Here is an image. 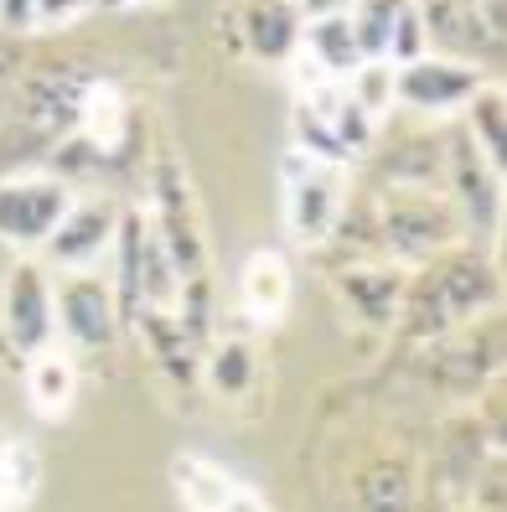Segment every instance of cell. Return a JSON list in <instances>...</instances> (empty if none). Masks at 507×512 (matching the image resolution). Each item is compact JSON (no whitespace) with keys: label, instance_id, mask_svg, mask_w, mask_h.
<instances>
[{"label":"cell","instance_id":"cell-1","mask_svg":"<svg viewBox=\"0 0 507 512\" xmlns=\"http://www.w3.org/2000/svg\"><path fill=\"white\" fill-rule=\"evenodd\" d=\"M285 228L301 249L326 244V233L342 218V176L337 161H316L306 150L285 156Z\"/></svg>","mask_w":507,"mask_h":512},{"label":"cell","instance_id":"cell-2","mask_svg":"<svg viewBox=\"0 0 507 512\" xmlns=\"http://www.w3.org/2000/svg\"><path fill=\"white\" fill-rule=\"evenodd\" d=\"M73 192L57 176H11L0 182V238L11 244H47V233L63 223Z\"/></svg>","mask_w":507,"mask_h":512},{"label":"cell","instance_id":"cell-3","mask_svg":"<svg viewBox=\"0 0 507 512\" xmlns=\"http://www.w3.org/2000/svg\"><path fill=\"white\" fill-rule=\"evenodd\" d=\"M476 88H482V73L476 68H461L451 57H414L394 73V104H409L420 114H451L461 109Z\"/></svg>","mask_w":507,"mask_h":512},{"label":"cell","instance_id":"cell-4","mask_svg":"<svg viewBox=\"0 0 507 512\" xmlns=\"http://www.w3.org/2000/svg\"><path fill=\"white\" fill-rule=\"evenodd\" d=\"M0 321H6V342L21 352V357H32L52 342V285L37 264H16L11 269V280H6V306H0Z\"/></svg>","mask_w":507,"mask_h":512},{"label":"cell","instance_id":"cell-5","mask_svg":"<svg viewBox=\"0 0 507 512\" xmlns=\"http://www.w3.org/2000/svg\"><path fill=\"white\" fill-rule=\"evenodd\" d=\"M52 321L68 331L78 347H104L114 337V295L99 275H73L52 295Z\"/></svg>","mask_w":507,"mask_h":512},{"label":"cell","instance_id":"cell-6","mask_svg":"<svg viewBox=\"0 0 507 512\" xmlns=\"http://www.w3.org/2000/svg\"><path fill=\"white\" fill-rule=\"evenodd\" d=\"M109 244H114V213H109V207H94V202L68 207L63 223L47 233V254L57 264H68V269L94 264Z\"/></svg>","mask_w":507,"mask_h":512},{"label":"cell","instance_id":"cell-7","mask_svg":"<svg viewBox=\"0 0 507 512\" xmlns=\"http://www.w3.org/2000/svg\"><path fill=\"white\" fill-rule=\"evenodd\" d=\"M301 26H306V11L295 0H249L244 11V42L254 57L264 63H285L301 42Z\"/></svg>","mask_w":507,"mask_h":512},{"label":"cell","instance_id":"cell-8","mask_svg":"<svg viewBox=\"0 0 507 512\" xmlns=\"http://www.w3.org/2000/svg\"><path fill=\"white\" fill-rule=\"evenodd\" d=\"M238 295H244V311L254 321H275L290 306V264L275 249H259L244 264V285H238Z\"/></svg>","mask_w":507,"mask_h":512},{"label":"cell","instance_id":"cell-9","mask_svg":"<svg viewBox=\"0 0 507 512\" xmlns=\"http://www.w3.org/2000/svg\"><path fill=\"white\" fill-rule=\"evenodd\" d=\"M301 47H306L332 78H347L357 63H363V52H357V42H352V26H347V11L306 16V26H301Z\"/></svg>","mask_w":507,"mask_h":512},{"label":"cell","instance_id":"cell-10","mask_svg":"<svg viewBox=\"0 0 507 512\" xmlns=\"http://www.w3.org/2000/svg\"><path fill=\"white\" fill-rule=\"evenodd\" d=\"M26 399L47 419H57L73 404V363L63 352H47V347L32 352V363H26Z\"/></svg>","mask_w":507,"mask_h":512},{"label":"cell","instance_id":"cell-11","mask_svg":"<svg viewBox=\"0 0 507 512\" xmlns=\"http://www.w3.org/2000/svg\"><path fill=\"white\" fill-rule=\"evenodd\" d=\"M73 125H83V135L99 150L119 145V135H125V94H119L114 83H83Z\"/></svg>","mask_w":507,"mask_h":512},{"label":"cell","instance_id":"cell-12","mask_svg":"<svg viewBox=\"0 0 507 512\" xmlns=\"http://www.w3.org/2000/svg\"><path fill=\"white\" fill-rule=\"evenodd\" d=\"M171 481H176V492H182V502L192 512H223L228 492H233V476L218 471L213 461H197V456H182L171 466Z\"/></svg>","mask_w":507,"mask_h":512},{"label":"cell","instance_id":"cell-13","mask_svg":"<svg viewBox=\"0 0 507 512\" xmlns=\"http://www.w3.org/2000/svg\"><path fill=\"white\" fill-rule=\"evenodd\" d=\"M399 11H404V0H352L347 6V26H352V42L363 52V63L368 57H383Z\"/></svg>","mask_w":507,"mask_h":512},{"label":"cell","instance_id":"cell-14","mask_svg":"<svg viewBox=\"0 0 507 512\" xmlns=\"http://www.w3.org/2000/svg\"><path fill=\"white\" fill-rule=\"evenodd\" d=\"M466 104H471L476 150H482V161H487L492 171H502V88H497V83H482Z\"/></svg>","mask_w":507,"mask_h":512},{"label":"cell","instance_id":"cell-15","mask_svg":"<svg viewBox=\"0 0 507 512\" xmlns=\"http://www.w3.org/2000/svg\"><path fill=\"white\" fill-rule=\"evenodd\" d=\"M430 47V21L420 11V0H404V11L394 16V32H389V47H383V57H394V63H414V57H425Z\"/></svg>","mask_w":507,"mask_h":512},{"label":"cell","instance_id":"cell-16","mask_svg":"<svg viewBox=\"0 0 507 512\" xmlns=\"http://www.w3.org/2000/svg\"><path fill=\"white\" fill-rule=\"evenodd\" d=\"M37 487V456L26 445L0 450V507H21Z\"/></svg>","mask_w":507,"mask_h":512},{"label":"cell","instance_id":"cell-17","mask_svg":"<svg viewBox=\"0 0 507 512\" xmlns=\"http://www.w3.org/2000/svg\"><path fill=\"white\" fill-rule=\"evenodd\" d=\"M207 378H213V388L223 399H238L249 388V378H254V352L244 347V342H223L218 352H213V368H207Z\"/></svg>","mask_w":507,"mask_h":512},{"label":"cell","instance_id":"cell-18","mask_svg":"<svg viewBox=\"0 0 507 512\" xmlns=\"http://www.w3.org/2000/svg\"><path fill=\"white\" fill-rule=\"evenodd\" d=\"M0 26H6V32L37 26V0H0Z\"/></svg>","mask_w":507,"mask_h":512},{"label":"cell","instance_id":"cell-19","mask_svg":"<svg viewBox=\"0 0 507 512\" xmlns=\"http://www.w3.org/2000/svg\"><path fill=\"white\" fill-rule=\"evenodd\" d=\"M223 512H270V507H264V497H259L254 487H238V481H233V492H228Z\"/></svg>","mask_w":507,"mask_h":512},{"label":"cell","instance_id":"cell-20","mask_svg":"<svg viewBox=\"0 0 507 512\" xmlns=\"http://www.w3.org/2000/svg\"><path fill=\"white\" fill-rule=\"evenodd\" d=\"M295 6H301L306 16H332V11H347L352 0H295Z\"/></svg>","mask_w":507,"mask_h":512},{"label":"cell","instance_id":"cell-21","mask_svg":"<svg viewBox=\"0 0 507 512\" xmlns=\"http://www.w3.org/2000/svg\"><path fill=\"white\" fill-rule=\"evenodd\" d=\"M104 6H140V0H104Z\"/></svg>","mask_w":507,"mask_h":512}]
</instances>
